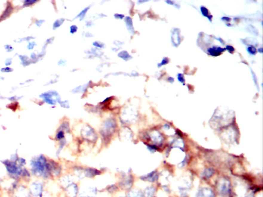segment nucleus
<instances>
[{"instance_id": "obj_1", "label": "nucleus", "mask_w": 263, "mask_h": 197, "mask_svg": "<svg viewBox=\"0 0 263 197\" xmlns=\"http://www.w3.org/2000/svg\"><path fill=\"white\" fill-rule=\"evenodd\" d=\"M117 129L116 124L114 122H107L101 128V135L103 139H109L112 136Z\"/></svg>"}, {"instance_id": "obj_2", "label": "nucleus", "mask_w": 263, "mask_h": 197, "mask_svg": "<svg viewBox=\"0 0 263 197\" xmlns=\"http://www.w3.org/2000/svg\"><path fill=\"white\" fill-rule=\"evenodd\" d=\"M82 136L90 142H94L96 140L97 136L95 131L92 127L84 128L82 131Z\"/></svg>"}, {"instance_id": "obj_3", "label": "nucleus", "mask_w": 263, "mask_h": 197, "mask_svg": "<svg viewBox=\"0 0 263 197\" xmlns=\"http://www.w3.org/2000/svg\"><path fill=\"white\" fill-rule=\"evenodd\" d=\"M133 180L132 177H130V175L125 176L120 183V186L124 190H130L132 186Z\"/></svg>"}, {"instance_id": "obj_4", "label": "nucleus", "mask_w": 263, "mask_h": 197, "mask_svg": "<svg viewBox=\"0 0 263 197\" xmlns=\"http://www.w3.org/2000/svg\"><path fill=\"white\" fill-rule=\"evenodd\" d=\"M66 190L69 197H75L77 195L78 190L77 184L71 183L66 186Z\"/></svg>"}, {"instance_id": "obj_5", "label": "nucleus", "mask_w": 263, "mask_h": 197, "mask_svg": "<svg viewBox=\"0 0 263 197\" xmlns=\"http://www.w3.org/2000/svg\"><path fill=\"white\" fill-rule=\"evenodd\" d=\"M196 197H214V194L209 188H202L199 190Z\"/></svg>"}, {"instance_id": "obj_6", "label": "nucleus", "mask_w": 263, "mask_h": 197, "mask_svg": "<svg viewBox=\"0 0 263 197\" xmlns=\"http://www.w3.org/2000/svg\"><path fill=\"white\" fill-rule=\"evenodd\" d=\"M158 179V175H157L155 171H153L151 173L145 175L144 176L142 177V180L144 181H148L150 182H154Z\"/></svg>"}, {"instance_id": "obj_7", "label": "nucleus", "mask_w": 263, "mask_h": 197, "mask_svg": "<svg viewBox=\"0 0 263 197\" xmlns=\"http://www.w3.org/2000/svg\"><path fill=\"white\" fill-rule=\"evenodd\" d=\"M219 192L223 196H227L229 192V184L228 182H224L219 186Z\"/></svg>"}, {"instance_id": "obj_8", "label": "nucleus", "mask_w": 263, "mask_h": 197, "mask_svg": "<svg viewBox=\"0 0 263 197\" xmlns=\"http://www.w3.org/2000/svg\"><path fill=\"white\" fill-rule=\"evenodd\" d=\"M225 49L221 48L219 47H213L208 49V52L212 56H217L221 55L222 52L224 51Z\"/></svg>"}, {"instance_id": "obj_9", "label": "nucleus", "mask_w": 263, "mask_h": 197, "mask_svg": "<svg viewBox=\"0 0 263 197\" xmlns=\"http://www.w3.org/2000/svg\"><path fill=\"white\" fill-rule=\"evenodd\" d=\"M155 190L152 187H149L146 188L144 192V197H154Z\"/></svg>"}, {"instance_id": "obj_10", "label": "nucleus", "mask_w": 263, "mask_h": 197, "mask_svg": "<svg viewBox=\"0 0 263 197\" xmlns=\"http://www.w3.org/2000/svg\"><path fill=\"white\" fill-rule=\"evenodd\" d=\"M128 197H144V193L139 190H133L129 193Z\"/></svg>"}, {"instance_id": "obj_11", "label": "nucleus", "mask_w": 263, "mask_h": 197, "mask_svg": "<svg viewBox=\"0 0 263 197\" xmlns=\"http://www.w3.org/2000/svg\"><path fill=\"white\" fill-rule=\"evenodd\" d=\"M151 138L155 143H160L162 141V136L157 132H155L151 134Z\"/></svg>"}, {"instance_id": "obj_12", "label": "nucleus", "mask_w": 263, "mask_h": 197, "mask_svg": "<svg viewBox=\"0 0 263 197\" xmlns=\"http://www.w3.org/2000/svg\"><path fill=\"white\" fill-rule=\"evenodd\" d=\"M201 12H202V15L204 16V17H207L209 19V13H208V9H207L206 8L204 7H202L201 8ZM210 20V19H209Z\"/></svg>"}, {"instance_id": "obj_13", "label": "nucleus", "mask_w": 263, "mask_h": 197, "mask_svg": "<svg viewBox=\"0 0 263 197\" xmlns=\"http://www.w3.org/2000/svg\"><path fill=\"white\" fill-rule=\"evenodd\" d=\"M213 171L211 170L208 169V170H205V171L204 173V176L206 178H209L211 177L212 174H213Z\"/></svg>"}, {"instance_id": "obj_14", "label": "nucleus", "mask_w": 263, "mask_h": 197, "mask_svg": "<svg viewBox=\"0 0 263 197\" xmlns=\"http://www.w3.org/2000/svg\"><path fill=\"white\" fill-rule=\"evenodd\" d=\"M248 52L250 53V54H252V55H254V54H256V48L253 47V46H250L248 48Z\"/></svg>"}, {"instance_id": "obj_15", "label": "nucleus", "mask_w": 263, "mask_h": 197, "mask_svg": "<svg viewBox=\"0 0 263 197\" xmlns=\"http://www.w3.org/2000/svg\"><path fill=\"white\" fill-rule=\"evenodd\" d=\"M178 79L179 81H180L181 83H184V79L183 75L182 74H179L178 75Z\"/></svg>"}, {"instance_id": "obj_16", "label": "nucleus", "mask_w": 263, "mask_h": 197, "mask_svg": "<svg viewBox=\"0 0 263 197\" xmlns=\"http://www.w3.org/2000/svg\"><path fill=\"white\" fill-rule=\"evenodd\" d=\"M227 49L229 50L230 52H233L234 49V48L232 47V46H227Z\"/></svg>"}, {"instance_id": "obj_17", "label": "nucleus", "mask_w": 263, "mask_h": 197, "mask_svg": "<svg viewBox=\"0 0 263 197\" xmlns=\"http://www.w3.org/2000/svg\"><path fill=\"white\" fill-rule=\"evenodd\" d=\"M88 197V196H87V197H86V196H85V197H84V196H82V197Z\"/></svg>"}, {"instance_id": "obj_18", "label": "nucleus", "mask_w": 263, "mask_h": 197, "mask_svg": "<svg viewBox=\"0 0 263 197\" xmlns=\"http://www.w3.org/2000/svg\"></svg>"}]
</instances>
